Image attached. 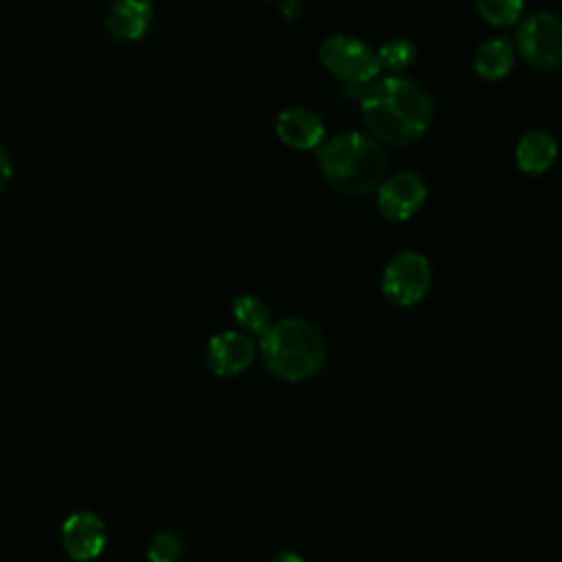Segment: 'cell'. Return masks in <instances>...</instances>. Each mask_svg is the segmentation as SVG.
Here are the masks:
<instances>
[{
    "instance_id": "1",
    "label": "cell",
    "mask_w": 562,
    "mask_h": 562,
    "mask_svg": "<svg viewBox=\"0 0 562 562\" xmlns=\"http://www.w3.org/2000/svg\"><path fill=\"white\" fill-rule=\"evenodd\" d=\"M360 110L373 138L391 145L417 140L432 121V101L415 81L389 75L367 86L360 97Z\"/></svg>"
},
{
    "instance_id": "2",
    "label": "cell",
    "mask_w": 562,
    "mask_h": 562,
    "mask_svg": "<svg viewBox=\"0 0 562 562\" xmlns=\"http://www.w3.org/2000/svg\"><path fill=\"white\" fill-rule=\"evenodd\" d=\"M325 180L345 195H364L380 187L386 156L378 138L360 130L338 132L316 149Z\"/></svg>"
},
{
    "instance_id": "3",
    "label": "cell",
    "mask_w": 562,
    "mask_h": 562,
    "mask_svg": "<svg viewBox=\"0 0 562 562\" xmlns=\"http://www.w3.org/2000/svg\"><path fill=\"white\" fill-rule=\"evenodd\" d=\"M266 367L283 380L314 375L327 353L323 331L303 316H279L259 336Z\"/></svg>"
},
{
    "instance_id": "4",
    "label": "cell",
    "mask_w": 562,
    "mask_h": 562,
    "mask_svg": "<svg viewBox=\"0 0 562 562\" xmlns=\"http://www.w3.org/2000/svg\"><path fill=\"white\" fill-rule=\"evenodd\" d=\"M516 50L536 70L562 66V18L551 11L527 15L516 29Z\"/></svg>"
},
{
    "instance_id": "5",
    "label": "cell",
    "mask_w": 562,
    "mask_h": 562,
    "mask_svg": "<svg viewBox=\"0 0 562 562\" xmlns=\"http://www.w3.org/2000/svg\"><path fill=\"white\" fill-rule=\"evenodd\" d=\"M318 57L329 72L351 83L371 81L382 68L378 50H373L364 40L349 33L327 35L318 44Z\"/></svg>"
},
{
    "instance_id": "6",
    "label": "cell",
    "mask_w": 562,
    "mask_h": 562,
    "mask_svg": "<svg viewBox=\"0 0 562 562\" xmlns=\"http://www.w3.org/2000/svg\"><path fill=\"white\" fill-rule=\"evenodd\" d=\"M432 283V268L428 259L417 250L395 252L382 270V294L400 305L408 307L426 299Z\"/></svg>"
},
{
    "instance_id": "7",
    "label": "cell",
    "mask_w": 562,
    "mask_h": 562,
    "mask_svg": "<svg viewBox=\"0 0 562 562\" xmlns=\"http://www.w3.org/2000/svg\"><path fill=\"white\" fill-rule=\"evenodd\" d=\"M428 189L419 173L404 169L395 171L378 187V211L391 222H404L413 217L426 202Z\"/></svg>"
},
{
    "instance_id": "8",
    "label": "cell",
    "mask_w": 562,
    "mask_h": 562,
    "mask_svg": "<svg viewBox=\"0 0 562 562\" xmlns=\"http://www.w3.org/2000/svg\"><path fill=\"white\" fill-rule=\"evenodd\" d=\"M61 547L75 562H90L105 547V522L90 509L72 512L61 525Z\"/></svg>"
},
{
    "instance_id": "9",
    "label": "cell",
    "mask_w": 562,
    "mask_h": 562,
    "mask_svg": "<svg viewBox=\"0 0 562 562\" xmlns=\"http://www.w3.org/2000/svg\"><path fill=\"white\" fill-rule=\"evenodd\" d=\"M255 340L237 329H224L206 340L204 360L217 375H235L244 371L255 358Z\"/></svg>"
},
{
    "instance_id": "10",
    "label": "cell",
    "mask_w": 562,
    "mask_h": 562,
    "mask_svg": "<svg viewBox=\"0 0 562 562\" xmlns=\"http://www.w3.org/2000/svg\"><path fill=\"white\" fill-rule=\"evenodd\" d=\"M274 130L283 143L307 149L321 147L325 140V121L323 116L307 105H285L274 119Z\"/></svg>"
},
{
    "instance_id": "11",
    "label": "cell",
    "mask_w": 562,
    "mask_h": 562,
    "mask_svg": "<svg viewBox=\"0 0 562 562\" xmlns=\"http://www.w3.org/2000/svg\"><path fill=\"white\" fill-rule=\"evenodd\" d=\"M516 165L527 176L544 173L553 167L558 158V140L544 127H533L525 132L516 143Z\"/></svg>"
},
{
    "instance_id": "12",
    "label": "cell",
    "mask_w": 562,
    "mask_h": 562,
    "mask_svg": "<svg viewBox=\"0 0 562 562\" xmlns=\"http://www.w3.org/2000/svg\"><path fill=\"white\" fill-rule=\"evenodd\" d=\"M105 26L121 40H138L154 20V4L147 0H116L105 11Z\"/></svg>"
},
{
    "instance_id": "13",
    "label": "cell",
    "mask_w": 562,
    "mask_h": 562,
    "mask_svg": "<svg viewBox=\"0 0 562 562\" xmlns=\"http://www.w3.org/2000/svg\"><path fill=\"white\" fill-rule=\"evenodd\" d=\"M514 66V44L507 37H487L474 53V70L481 79H503Z\"/></svg>"
},
{
    "instance_id": "14",
    "label": "cell",
    "mask_w": 562,
    "mask_h": 562,
    "mask_svg": "<svg viewBox=\"0 0 562 562\" xmlns=\"http://www.w3.org/2000/svg\"><path fill=\"white\" fill-rule=\"evenodd\" d=\"M233 318L248 331H257L259 336L270 327L272 314L266 301L257 294L244 292L233 299Z\"/></svg>"
},
{
    "instance_id": "15",
    "label": "cell",
    "mask_w": 562,
    "mask_h": 562,
    "mask_svg": "<svg viewBox=\"0 0 562 562\" xmlns=\"http://www.w3.org/2000/svg\"><path fill=\"white\" fill-rule=\"evenodd\" d=\"M474 9L487 24L509 26L520 18L525 7L520 0H479Z\"/></svg>"
},
{
    "instance_id": "16",
    "label": "cell",
    "mask_w": 562,
    "mask_h": 562,
    "mask_svg": "<svg viewBox=\"0 0 562 562\" xmlns=\"http://www.w3.org/2000/svg\"><path fill=\"white\" fill-rule=\"evenodd\" d=\"M184 558V542L173 531H158L147 549L149 562H182Z\"/></svg>"
},
{
    "instance_id": "17",
    "label": "cell",
    "mask_w": 562,
    "mask_h": 562,
    "mask_svg": "<svg viewBox=\"0 0 562 562\" xmlns=\"http://www.w3.org/2000/svg\"><path fill=\"white\" fill-rule=\"evenodd\" d=\"M417 55V48L411 40H404V37H395V40H389L386 44L380 46L378 50V57H380V64L386 66L389 70H402L406 68Z\"/></svg>"
},
{
    "instance_id": "18",
    "label": "cell",
    "mask_w": 562,
    "mask_h": 562,
    "mask_svg": "<svg viewBox=\"0 0 562 562\" xmlns=\"http://www.w3.org/2000/svg\"><path fill=\"white\" fill-rule=\"evenodd\" d=\"M11 176H13V158L9 147L0 140V191L9 184Z\"/></svg>"
},
{
    "instance_id": "19",
    "label": "cell",
    "mask_w": 562,
    "mask_h": 562,
    "mask_svg": "<svg viewBox=\"0 0 562 562\" xmlns=\"http://www.w3.org/2000/svg\"><path fill=\"white\" fill-rule=\"evenodd\" d=\"M270 562H305V560L299 553H294V551H281Z\"/></svg>"
}]
</instances>
